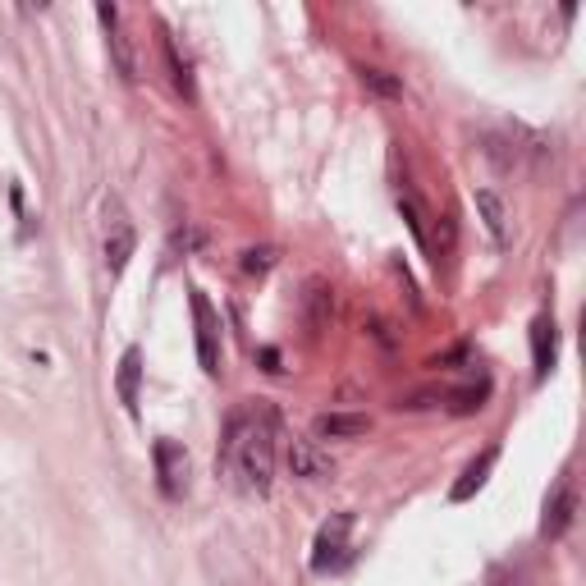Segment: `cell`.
Segmentation results:
<instances>
[{"label":"cell","mask_w":586,"mask_h":586,"mask_svg":"<svg viewBox=\"0 0 586 586\" xmlns=\"http://www.w3.org/2000/svg\"><path fill=\"white\" fill-rule=\"evenodd\" d=\"M486 394H490V380H481V385H467V390L449 394V408H454V413H477L481 403H486Z\"/></svg>","instance_id":"18"},{"label":"cell","mask_w":586,"mask_h":586,"mask_svg":"<svg viewBox=\"0 0 586 586\" xmlns=\"http://www.w3.org/2000/svg\"><path fill=\"white\" fill-rule=\"evenodd\" d=\"M573 518H577V490H573V481H564V486L554 490L550 509H545L541 536H545V541H559V536H564L568 527H573Z\"/></svg>","instance_id":"9"},{"label":"cell","mask_w":586,"mask_h":586,"mask_svg":"<svg viewBox=\"0 0 586 586\" xmlns=\"http://www.w3.org/2000/svg\"><path fill=\"white\" fill-rule=\"evenodd\" d=\"M165 69H170L174 92L193 101V74H188V60H179V46H174L170 37H165Z\"/></svg>","instance_id":"15"},{"label":"cell","mask_w":586,"mask_h":586,"mask_svg":"<svg viewBox=\"0 0 586 586\" xmlns=\"http://www.w3.org/2000/svg\"><path fill=\"white\" fill-rule=\"evenodd\" d=\"M97 19H101V28H106V46H110V60H115V74H120L124 83H138V60H133V46L120 28V10H115V5H97Z\"/></svg>","instance_id":"6"},{"label":"cell","mask_w":586,"mask_h":586,"mask_svg":"<svg viewBox=\"0 0 586 586\" xmlns=\"http://www.w3.org/2000/svg\"><path fill=\"white\" fill-rule=\"evenodd\" d=\"M261 362H266V371H280V353L275 348H261Z\"/></svg>","instance_id":"20"},{"label":"cell","mask_w":586,"mask_h":586,"mask_svg":"<svg viewBox=\"0 0 586 586\" xmlns=\"http://www.w3.org/2000/svg\"><path fill=\"white\" fill-rule=\"evenodd\" d=\"M188 303H193V326H197V362H202V371L216 380L220 376V316L197 284L188 289Z\"/></svg>","instance_id":"2"},{"label":"cell","mask_w":586,"mask_h":586,"mask_svg":"<svg viewBox=\"0 0 586 586\" xmlns=\"http://www.w3.org/2000/svg\"><path fill=\"white\" fill-rule=\"evenodd\" d=\"M220 467L243 486V495H271L275 477V422L257 413H243L229 422L225 445H220Z\"/></svg>","instance_id":"1"},{"label":"cell","mask_w":586,"mask_h":586,"mask_svg":"<svg viewBox=\"0 0 586 586\" xmlns=\"http://www.w3.org/2000/svg\"><path fill=\"white\" fill-rule=\"evenodd\" d=\"M289 467H293V477H303V481L335 477V463H330V454L316 440H289Z\"/></svg>","instance_id":"8"},{"label":"cell","mask_w":586,"mask_h":586,"mask_svg":"<svg viewBox=\"0 0 586 586\" xmlns=\"http://www.w3.org/2000/svg\"><path fill=\"white\" fill-rule=\"evenodd\" d=\"M348 532H353V513H330V518L316 527V541H312V573H330V568L344 564V554H348Z\"/></svg>","instance_id":"3"},{"label":"cell","mask_w":586,"mask_h":586,"mask_svg":"<svg viewBox=\"0 0 586 586\" xmlns=\"http://www.w3.org/2000/svg\"><path fill=\"white\" fill-rule=\"evenodd\" d=\"M371 422L362 413H321L316 417V435H326V440H358L367 435Z\"/></svg>","instance_id":"11"},{"label":"cell","mask_w":586,"mask_h":586,"mask_svg":"<svg viewBox=\"0 0 586 586\" xmlns=\"http://www.w3.org/2000/svg\"><path fill=\"white\" fill-rule=\"evenodd\" d=\"M532 348H536V380H545L554 371V353H559V335H554V321H550V316H536Z\"/></svg>","instance_id":"13"},{"label":"cell","mask_w":586,"mask_h":586,"mask_svg":"<svg viewBox=\"0 0 586 586\" xmlns=\"http://www.w3.org/2000/svg\"><path fill=\"white\" fill-rule=\"evenodd\" d=\"M138 385H142V353H138V348H124L115 390H120V403L129 408V413H138Z\"/></svg>","instance_id":"12"},{"label":"cell","mask_w":586,"mask_h":586,"mask_svg":"<svg viewBox=\"0 0 586 586\" xmlns=\"http://www.w3.org/2000/svg\"><path fill=\"white\" fill-rule=\"evenodd\" d=\"M133 248H138L133 220L124 216L120 202H106V266H110V275H120L124 266H129Z\"/></svg>","instance_id":"5"},{"label":"cell","mask_w":586,"mask_h":586,"mask_svg":"<svg viewBox=\"0 0 586 586\" xmlns=\"http://www.w3.org/2000/svg\"><path fill=\"white\" fill-rule=\"evenodd\" d=\"M472 202H477V216H481V225H486L490 243H495V248H509L513 229H509V207H504V197L495 193V188H477Z\"/></svg>","instance_id":"7"},{"label":"cell","mask_w":586,"mask_h":586,"mask_svg":"<svg viewBox=\"0 0 586 586\" xmlns=\"http://www.w3.org/2000/svg\"><path fill=\"white\" fill-rule=\"evenodd\" d=\"M275 266V248H248L243 252V271L248 275H266Z\"/></svg>","instance_id":"19"},{"label":"cell","mask_w":586,"mask_h":586,"mask_svg":"<svg viewBox=\"0 0 586 586\" xmlns=\"http://www.w3.org/2000/svg\"><path fill=\"white\" fill-rule=\"evenodd\" d=\"M399 211H403V220H408V229L417 234V243H422V248L431 252V229H426V211H422V202H417L413 193H399Z\"/></svg>","instance_id":"17"},{"label":"cell","mask_w":586,"mask_h":586,"mask_svg":"<svg viewBox=\"0 0 586 586\" xmlns=\"http://www.w3.org/2000/svg\"><path fill=\"white\" fill-rule=\"evenodd\" d=\"M152 458H156L161 490L170 495V500H184V495H188V477H193V467H188V449L179 445V440H156Z\"/></svg>","instance_id":"4"},{"label":"cell","mask_w":586,"mask_h":586,"mask_svg":"<svg viewBox=\"0 0 586 586\" xmlns=\"http://www.w3.org/2000/svg\"><path fill=\"white\" fill-rule=\"evenodd\" d=\"M362 87H367V92H376V97H385V101H399L403 97V78H394L390 69H362Z\"/></svg>","instance_id":"16"},{"label":"cell","mask_w":586,"mask_h":586,"mask_svg":"<svg viewBox=\"0 0 586 586\" xmlns=\"http://www.w3.org/2000/svg\"><path fill=\"white\" fill-rule=\"evenodd\" d=\"M330 307H335V289H326L321 280L307 284V330L321 335L330 326Z\"/></svg>","instance_id":"14"},{"label":"cell","mask_w":586,"mask_h":586,"mask_svg":"<svg viewBox=\"0 0 586 586\" xmlns=\"http://www.w3.org/2000/svg\"><path fill=\"white\" fill-rule=\"evenodd\" d=\"M495 458H500V454H495V449H481V454H477V458H472V463L463 467V477L454 481V490H449V500H454V504L472 500V495H477V490L486 486V477H490V467H495Z\"/></svg>","instance_id":"10"}]
</instances>
